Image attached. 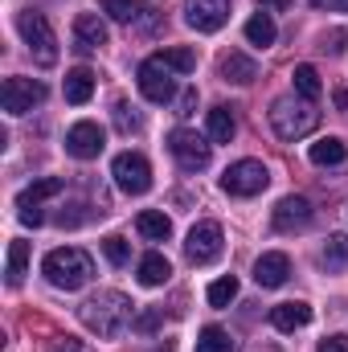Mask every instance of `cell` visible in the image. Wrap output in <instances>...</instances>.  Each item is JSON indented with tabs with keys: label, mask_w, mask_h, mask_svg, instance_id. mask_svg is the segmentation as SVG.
Segmentation results:
<instances>
[{
	"label": "cell",
	"mask_w": 348,
	"mask_h": 352,
	"mask_svg": "<svg viewBox=\"0 0 348 352\" xmlns=\"http://www.w3.org/2000/svg\"><path fill=\"white\" fill-rule=\"evenodd\" d=\"M78 320L98 340H115L131 324V299L123 291H98V295H90L87 303L78 307Z\"/></svg>",
	"instance_id": "obj_1"
},
{
	"label": "cell",
	"mask_w": 348,
	"mask_h": 352,
	"mask_svg": "<svg viewBox=\"0 0 348 352\" xmlns=\"http://www.w3.org/2000/svg\"><path fill=\"white\" fill-rule=\"evenodd\" d=\"M270 127H274L279 140L295 144V140H303V135H312L320 127V111H316V102L287 94V98H274L270 102Z\"/></svg>",
	"instance_id": "obj_2"
},
{
	"label": "cell",
	"mask_w": 348,
	"mask_h": 352,
	"mask_svg": "<svg viewBox=\"0 0 348 352\" xmlns=\"http://www.w3.org/2000/svg\"><path fill=\"white\" fill-rule=\"evenodd\" d=\"M41 274H45L50 287H58V291H78V287H87L90 283L94 263H90L87 250H78V246H58V250L45 254Z\"/></svg>",
	"instance_id": "obj_3"
},
{
	"label": "cell",
	"mask_w": 348,
	"mask_h": 352,
	"mask_svg": "<svg viewBox=\"0 0 348 352\" xmlns=\"http://www.w3.org/2000/svg\"><path fill=\"white\" fill-rule=\"evenodd\" d=\"M17 33H21V41L29 45V54H33L37 66H54V62H58V37H54L50 21H45L41 12L21 8V12H17Z\"/></svg>",
	"instance_id": "obj_4"
},
{
	"label": "cell",
	"mask_w": 348,
	"mask_h": 352,
	"mask_svg": "<svg viewBox=\"0 0 348 352\" xmlns=\"http://www.w3.org/2000/svg\"><path fill=\"white\" fill-rule=\"evenodd\" d=\"M168 152H173V160L184 168V173H201V168H209V140L205 135H197V131H188V127H176L173 135H168Z\"/></svg>",
	"instance_id": "obj_5"
},
{
	"label": "cell",
	"mask_w": 348,
	"mask_h": 352,
	"mask_svg": "<svg viewBox=\"0 0 348 352\" xmlns=\"http://www.w3.org/2000/svg\"><path fill=\"white\" fill-rule=\"evenodd\" d=\"M111 176L115 184L127 192V197H144L152 188V164L140 156V152H119L115 164H111Z\"/></svg>",
	"instance_id": "obj_6"
},
{
	"label": "cell",
	"mask_w": 348,
	"mask_h": 352,
	"mask_svg": "<svg viewBox=\"0 0 348 352\" xmlns=\"http://www.w3.org/2000/svg\"><path fill=\"white\" fill-rule=\"evenodd\" d=\"M266 184H270V173H266L262 160H238V164H230V168L221 173V188H226L230 197H254Z\"/></svg>",
	"instance_id": "obj_7"
},
{
	"label": "cell",
	"mask_w": 348,
	"mask_h": 352,
	"mask_svg": "<svg viewBox=\"0 0 348 352\" xmlns=\"http://www.w3.org/2000/svg\"><path fill=\"white\" fill-rule=\"evenodd\" d=\"M221 246H226L221 226H217V221H197V226L188 230V238H184V258L193 266H205L221 254Z\"/></svg>",
	"instance_id": "obj_8"
},
{
	"label": "cell",
	"mask_w": 348,
	"mask_h": 352,
	"mask_svg": "<svg viewBox=\"0 0 348 352\" xmlns=\"http://www.w3.org/2000/svg\"><path fill=\"white\" fill-rule=\"evenodd\" d=\"M37 102H45V82H37V78H4L0 107L8 115H29Z\"/></svg>",
	"instance_id": "obj_9"
},
{
	"label": "cell",
	"mask_w": 348,
	"mask_h": 352,
	"mask_svg": "<svg viewBox=\"0 0 348 352\" xmlns=\"http://www.w3.org/2000/svg\"><path fill=\"white\" fill-rule=\"evenodd\" d=\"M140 90H144V98L148 102H173L176 98V78L173 70L164 66V62H156V58H148L144 66H140Z\"/></svg>",
	"instance_id": "obj_10"
},
{
	"label": "cell",
	"mask_w": 348,
	"mask_h": 352,
	"mask_svg": "<svg viewBox=\"0 0 348 352\" xmlns=\"http://www.w3.org/2000/svg\"><path fill=\"white\" fill-rule=\"evenodd\" d=\"M107 148V131L94 123V119H83L66 131V152L74 160H98V152Z\"/></svg>",
	"instance_id": "obj_11"
},
{
	"label": "cell",
	"mask_w": 348,
	"mask_h": 352,
	"mask_svg": "<svg viewBox=\"0 0 348 352\" xmlns=\"http://www.w3.org/2000/svg\"><path fill=\"white\" fill-rule=\"evenodd\" d=\"M184 21L197 33H217L230 21V0H184Z\"/></svg>",
	"instance_id": "obj_12"
},
{
	"label": "cell",
	"mask_w": 348,
	"mask_h": 352,
	"mask_svg": "<svg viewBox=\"0 0 348 352\" xmlns=\"http://www.w3.org/2000/svg\"><path fill=\"white\" fill-rule=\"evenodd\" d=\"M102 12L127 29H152L156 25V12L148 0H102Z\"/></svg>",
	"instance_id": "obj_13"
},
{
	"label": "cell",
	"mask_w": 348,
	"mask_h": 352,
	"mask_svg": "<svg viewBox=\"0 0 348 352\" xmlns=\"http://www.w3.org/2000/svg\"><path fill=\"white\" fill-rule=\"evenodd\" d=\"M107 45V21L98 12H78L74 16V50L78 54H94Z\"/></svg>",
	"instance_id": "obj_14"
},
{
	"label": "cell",
	"mask_w": 348,
	"mask_h": 352,
	"mask_svg": "<svg viewBox=\"0 0 348 352\" xmlns=\"http://www.w3.org/2000/svg\"><path fill=\"white\" fill-rule=\"evenodd\" d=\"M307 221H312V201H307V197H283V201L274 205V230L295 234V230H303Z\"/></svg>",
	"instance_id": "obj_15"
},
{
	"label": "cell",
	"mask_w": 348,
	"mask_h": 352,
	"mask_svg": "<svg viewBox=\"0 0 348 352\" xmlns=\"http://www.w3.org/2000/svg\"><path fill=\"white\" fill-rule=\"evenodd\" d=\"M287 274H291V258H287V254H279V250H266L259 263H254V283L266 287V291L283 287V283H287Z\"/></svg>",
	"instance_id": "obj_16"
},
{
	"label": "cell",
	"mask_w": 348,
	"mask_h": 352,
	"mask_svg": "<svg viewBox=\"0 0 348 352\" xmlns=\"http://www.w3.org/2000/svg\"><path fill=\"white\" fill-rule=\"evenodd\" d=\"M217 74H221L226 82H234V87H250V82L259 78V62L246 58V54H238V50H230V54L217 62Z\"/></svg>",
	"instance_id": "obj_17"
},
{
	"label": "cell",
	"mask_w": 348,
	"mask_h": 352,
	"mask_svg": "<svg viewBox=\"0 0 348 352\" xmlns=\"http://www.w3.org/2000/svg\"><path fill=\"white\" fill-rule=\"evenodd\" d=\"M270 324H274L279 332H299V328L312 324V307H307L303 299H295V303H279V307H270Z\"/></svg>",
	"instance_id": "obj_18"
},
{
	"label": "cell",
	"mask_w": 348,
	"mask_h": 352,
	"mask_svg": "<svg viewBox=\"0 0 348 352\" xmlns=\"http://www.w3.org/2000/svg\"><path fill=\"white\" fill-rule=\"evenodd\" d=\"M307 160L320 164V168H328V164H345L348 160V144L340 140V135H324V140H316V144L307 148Z\"/></svg>",
	"instance_id": "obj_19"
},
{
	"label": "cell",
	"mask_w": 348,
	"mask_h": 352,
	"mask_svg": "<svg viewBox=\"0 0 348 352\" xmlns=\"http://www.w3.org/2000/svg\"><path fill=\"white\" fill-rule=\"evenodd\" d=\"M205 131H209V140H213V144H230V140H234V131H238L234 111H230V107H213V111L205 115Z\"/></svg>",
	"instance_id": "obj_20"
},
{
	"label": "cell",
	"mask_w": 348,
	"mask_h": 352,
	"mask_svg": "<svg viewBox=\"0 0 348 352\" xmlns=\"http://www.w3.org/2000/svg\"><path fill=\"white\" fill-rule=\"evenodd\" d=\"M135 230H140L148 242H168V238H173V221H168L160 209H144V213L135 217Z\"/></svg>",
	"instance_id": "obj_21"
},
{
	"label": "cell",
	"mask_w": 348,
	"mask_h": 352,
	"mask_svg": "<svg viewBox=\"0 0 348 352\" xmlns=\"http://www.w3.org/2000/svg\"><path fill=\"white\" fill-rule=\"evenodd\" d=\"M62 94H66V102H74V107L90 102V94H94V74H90L87 66L70 70V74H66V87H62Z\"/></svg>",
	"instance_id": "obj_22"
},
{
	"label": "cell",
	"mask_w": 348,
	"mask_h": 352,
	"mask_svg": "<svg viewBox=\"0 0 348 352\" xmlns=\"http://www.w3.org/2000/svg\"><path fill=\"white\" fill-rule=\"evenodd\" d=\"M62 188H66L62 176H41V180H33V184L17 197V205H41V201H50V197H58Z\"/></svg>",
	"instance_id": "obj_23"
},
{
	"label": "cell",
	"mask_w": 348,
	"mask_h": 352,
	"mask_svg": "<svg viewBox=\"0 0 348 352\" xmlns=\"http://www.w3.org/2000/svg\"><path fill=\"white\" fill-rule=\"evenodd\" d=\"M168 274H173V266H168L164 254H144V258H140V283H144V287H164Z\"/></svg>",
	"instance_id": "obj_24"
},
{
	"label": "cell",
	"mask_w": 348,
	"mask_h": 352,
	"mask_svg": "<svg viewBox=\"0 0 348 352\" xmlns=\"http://www.w3.org/2000/svg\"><path fill=\"white\" fill-rule=\"evenodd\" d=\"M274 37H279V29H274V21H270V12H254L250 21H246V41L250 45H274Z\"/></svg>",
	"instance_id": "obj_25"
},
{
	"label": "cell",
	"mask_w": 348,
	"mask_h": 352,
	"mask_svg": "<svg viewBox=\"0 0 348 352\" xmlns=\"http://www.w3.org/2000/svg\"><path fill=\"white\" fill-rule=\"evenodd\" d=\"M156 62H164L173 74H193V70H197V54H193V50H184V45L160 50V54H156Z\"/></svg>",
	"instance_id": "obj_26"
},
{
	"label": "cell",
	"mask_w": 348,
	"mask_h": 352,
	"mask_svg": "<svg viewBox=\"0 0 348 352\" xmlns=\"http://www.w3.org/2000/svg\"><path fill=\"white\" fill-rule=\"evenodd\" d=\"M25 270H29V242H8V287H21V278H25Z\"/></svg>",
	"instance_id": "obj_27"
},
{
	"label": "cell",
	"mask_w": 348,
	"mask_h": 352,
	"mask_svg": "<svg viewBox=\"0 0 348 352\" xmlns=\"http://www.w3.org/2000/svg\"><path fill=\"white\" fill-rule=\"evenodd\" d=\"M205 299H209V307H230V303L238 299V278H234V274H226V278H217V283H209V291H205Z\"/></svg>",
	"instance_id": "obj_28"
},
{
	"label": "cell",
	"mask_w": 348,
	"mask_h": 352,
	"mask_svg": "<svg viewBox=\"0 0 348 352\" xmlns=\"http://www.w3.org/2000/svg\"><path fill=\"white\" fill-rule=\"evenodd\" d=\"M291 82L299 90V98H307V102H316L320 98V74H316V66H295V74H291Z\"/></svg>",
	"instance_id": "obj_29"
},
{
	"label": "cell",
	"mask_w": 348,
	"mask_h": 352,
	"mask_svg": "<svg viewBox=\"0 0 348 352\" xmlns=\"http://www.w3.org/2000/svg\"><path fill=\"white\" fill-rule=\"evenodd\" d=\"M230 349H234V340H230L226 328H217V324L201 328V336H197V352H230Z\"/></svg>",
	"instance_id": "obj_30"
},
{
	"label": "cell",
	"mask_w": 348,
	"mask_h": 352,
	"mask_svg": "<svg viewBox=\"0 0 348 352\" xmlns=\"http://www.w3.org/2000/svg\"><path fill=\"white\" fill-rule=\"evenodd\" d=\"M324 266L328 270H345L348 266V234H332L324 246Z\"/></svg>",
	"instance_id": "obj_31"
},
{
	"label": "cell",
	"mask_w": 348,
	"mask_h": 352,
	"mask_svg": "<svg viewBox=\"0 0 348 352\" xmlns=\"http://www.w3.org/2000/svg\"><path fill=\"white\" fill-rule=\"evenodd\" d=\"M115 127L123 131V135H131V131H140L144 123H140V115H135V107L127 102V98H119L115 102Z\"/></svg>",
	"instance_id": "obj_32"
},
{
	"label": "cell",
	"mask_w": 348,
	"mask_h": 352,
	"mask_svg": "<svg viewBox=\"0 0 348 352\" xmlns=\"http://www.w3.org/2000/svg\"><path fill=\"white\" fill-rule=\"evenodd\" d=\"M102 254H107L111 266H123L127 258H131V246H127L119 234H107V238H102Z\"/></svg>",
	"instance_id": "obj_33"
},
{
	"label": "cell",
	"mask_w": 348,
	"mask_h": 352,
	"mask_svg": "<svg viewBox=\"0 0 348 352\" xmlns=\"http://www.w3.org/2000/svg\"><path fill=\"white\" fill-rule=\"evenodd\" d=\"M17 217H21L25 226H41V221H45V213H41V205H17Z\"/></svg>",
	"instance_id": "obj_34"
},
{
	"label": "cell",
	"mask_w": 348,
	"mask_h": 352,
	"mask_svg": "<svg viewBox=\"0 0 348 352\" xmlns=\"http://www.w3.org/2000/svg\"><path fill=\"white\" fill-rule=\"evenodd\" d=\"M193 107H197V87L180 90V98H176V115L184 119V115H193Z\"/></svg>",
	"instance_id": "obj_35"
},
{
	"label": "cell",
	"mask_w": 348,
	"mask_h": 352,
	"mask_svg": "<svg viewBox=\"0 0 348 352\" xmlns=\"http://www.w3.org/2000/svg\"><path fill=\"white\" fill-rule=\"evenodd\" d=\"M345 45H348V33H345V29H332V33L324 37V50H328V54H345Z\"/></svg>",
	"instance_id": "obj_36"
},
{
	"label": "cell",
	"mask_w": 348,
	"mask_h": 352,
	"mask_svg": "<svg viewBox=\"0 0 348 352\" xmlns=\"http://www.w3.org/2000/svg\"><path fill=\"white\" fill-rule=\"evenodd\" d=\"M316 352H348V336H328V340H320Z\"/></svg>",
	"instance_id": "obj_37"
},
{
	"label": "cell",
	"mask_w": 348,
	"mask_h": 352,
	"mask_svg": "<svg viewBox=\"0 0 348 352\" xmlns=\"http://www.w3.org/2000/svg\"><path fill=\"white\" fill-rule=\"evenodd\" d=\"M291 4H295V0H259V8H262V12H287Z\"/></svg>",
	"instance_id": "obj_38"
},
{
	"label": "cell",
	"mask_w": 348,
	"mask_h": 352,
	"mask_svg": "<svg viewBox=\"0 0 348 352\" xmlns=\"http://www.w3.org/2000/svg\"><path fill=\"white\" fill-rule=\"evenodd\" d=\"M312 4L324 12H348V0H312Z\"/></svg>",
	"instance_id": "obj_39"
},
{
	"label": "cell",
	"mask_w": 348,
	"mask_h": 352,
	"mask_svg": "<svg viewBox=\"0 0 348 352\" xmlns=\"http://www.w3.org/2000/svg\"><path fill=\"white\" fill-rule=\"evenodd\" d=\"M54 352H83V344H78L74 336H62V340L54 344Z\"/></svg>",
	"instance_id": "obj_40"
},
{
	"label": "cell",
	"mask_w": 348,
	"mask_h": 352,
	"mask_svg": "<svg viewBox=\"0 0 348 352\" xmlns=\"http://www.w3.org/2000/svg\"><path fill=\"white\" fill-rule=\"evenodd\" d=\"M156 324H160V316H156V311H148V316L140 320V328H156Z\"/></svg>",
	"instance_id": "obj_41"
},
{
	"label": "cell",
	"mask_w": 348,
	"mask_h": 352,
	"mask_svg": "<svg viewBox=\"0 0 348 352\" xmlns=\"http://www.w3.org/2000/svg\"><path fill=\"white\" fill-rule=\"evenodd\" d=\"M332 98H336V107H340V111H348V90H336Z\"/></svg>",
	"instance_id": "obj_42"
}]
</instances>
